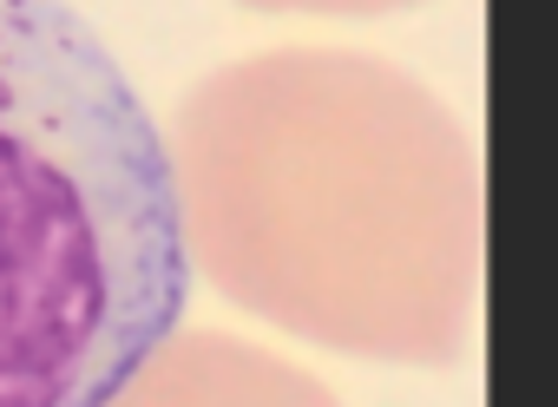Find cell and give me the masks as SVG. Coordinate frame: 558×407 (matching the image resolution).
Returning a JSON list of instances; mask_svg holds the SVG:
<instances>
[{"label":"cell","instance_id":"6da1fadb","mask_svg":"<svg viewBox=\"0 0 558 407\" xmlns=\"http://www.w3.org/2000/svg\"><path fill=\"white\" fill-rule=\"evenodd\" d=\"M184 263L296 342L440 368L480 302V152L414 73L276 47L191 86L165 139Z\"/></svg>","mask_w":558,"mask_h":407},{"label":"cell","instance_id":"7a4b0ae2","mask_svg":"<svg viewBox=\"0 0 558 407\" xmlns=\"http://www.w3.org/2000/svg\"><path fill=\"white\" fill-rule=\"evenodd\" d=\"M165 132L66 0H0V407H99L178 322Z\"/></svg>","mask_w":558,"mask_h":407},{"label":"cell","instance_id":"3957f363","mask_svg":"<svg viewBox=\"0 0 558 407\" xmlns=\"http://www.w3.org/2000/svg\"><path fill=\"white\" fill-rule=\"evenodd\" d=\"M99 407H342L329 381L230 328H171Z\"/></svg>","mask_w":558,"mask_h":407},{"label":"cell","instance_id":"277c9868","mask_svg":"<svg viewBox=\"0 0 558 407\" xmlns=\"http://www.w3.org/2000/svg\"><path fill=\"white\" fill-rule=\"evenodd\" d=\"M256 14H329V21H362V14H401L421 0H243Z\"/></svg>","mask_w":558,"mask_h":407}]
</instances>
